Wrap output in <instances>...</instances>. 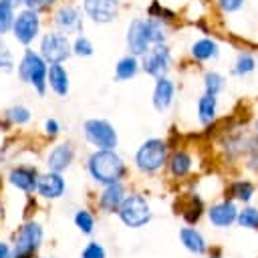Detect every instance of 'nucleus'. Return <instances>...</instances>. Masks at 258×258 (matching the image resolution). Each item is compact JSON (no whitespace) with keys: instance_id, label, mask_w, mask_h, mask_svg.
Wrapping results in <instances>:
<instances>
[{"instance_id":"obj_1","label":"nucleus","mask_w":258,"mask_h":258,"mask_svg":"<svg viewBox=\"0 0 258 258\" xmlns=\"http://www.w3.org/2000/svg\"><path fill=\"white\" fill-rule=\"evenodd\" d=\"M46 69H48V62L38 54V50H34L32 46H24L18 62H16V77L26 83L28 87L34 89V93L38 97H44L48 87H46Z\"/></svg>"},{"instance_id":"obj_2","label":"nucleus","mask_w":258,"mask_h":258,"mask_svg":"<svg viewBox=\"0 0 258 258\" xmlns=\"http://www.w3.org/2000/svg\"><path fill=\"white\" fill-rule=\"evenodd\" d=\"M87 169L97 183H115L125 175V163L115 149H97L87 159Z\"/></svg>"},{"instance_id":"obj_3","label":"nucleus","mask_w":258,"mask_h":258,"mask_svg":"<svg viewBox=\"0 0 258 258\" xmlns=\"http://www.w3.org/2000/svg\"><path fill=\"white\" fill-rule=\"evenodd\" d=\"M40 34H42V14L24 6L16 8L12 28H10L12 40L24 48V46H32Z\"/></svg>"},{"instance_id":"obj_4","label":"nucleus","mask_w":258,"mask_h":258,"mask_svg":"<svg viewBox=\"0 0 258 258\" xmlns=\"http://www.w3.org/2000/svg\"><path fill=\"white\" fill-rule=\"evenodd\" d=\"M38 54L50 64V62H67L73 56V48H71V36L56 30V28H48L38 36Z\"/></svg>"},{"instance_id":"obj_5","label":"nucleus","mask_w":258,"mask_h":258,"mask_svg":"<svg viewBox=\"0 0 258 258\" xmlns=\"http://www.w3.org/2000/svg\"><path fill=\"white\" fill-rule=\"evenodd\" d=\"M42 226L34 220L24 222L16 234H14V242L10 246V256L8 258H34L36 250L42 244Z\"/></svg>"},{"instance_id":"obj_6","label":"nucleus","mask_w":258,"mask_h":258,"mask_svg":"<svg viewBox=\"0 0 258 258\" xmlns=\"http://www.w3.org/2000/svg\"><path fill=\"white\" fill-rule=\"evenodd\" d=\"M83 10L77 4L71 2H58L52 10H50V22L52 28L64 32V34H81L85 28V18H83Z\"/></svg>"},{"instance_id":"obj_7","label":"nucleus","mask_w":258,"mask_h":258,"mask_svg":"<svg viewBox=\"0 0 258 258\" xmlns=\"http://www.w3.org/2000/svg\"><path fill=\"white\" fill-rule=\"evenodd\" d=\"M121 222L129 228H141L151 220V210L147 200L141 194H129L123 198L119 210H117Z\"/></svg>"},{"instance_id":"obj_8","label":"nucleus","mask_w":258,"mask_h":258,"mask_svg":"<svg viewBox=\"0 0 258 258\" xmlns=\"http://www.w3.org/2000/svg\"><path fill=\"white\" fill-rule=\"evenodd\" d=\"M83 135L97 149H115L119 141L115 127L107 119H99V117L87 119L83 123Z\"/></svg>"},{"instance_id":"obj_9","label":"nucleus","mask_w":258,"mask_h":258,"mask_svg":"<svg viewBox=\"0 0 258 258\" xmlns=\"http://www.w3.org/2000/svg\"><path fill=\"white\" fill-rule=\"evenodd\" d=\"M167 157V143L161 139H147L141 143V147L135 153V165L145 171V173H153L157 171Z\"/></svg>"},{"instance_id":"obj_10","label":"nucleus","mask_w":258,"mask_h":258,"mask_svg":"<svg viewBox=\"0 0 258 258\" xmlns=\"http://www.w3.org/2000/svg\"><path fill=\"white\" fill-rule=\"evenodd\" d=\"M169 64H171V52H169V48L165 46V42H161V44H151V46L139 56V67H141L147 75H151V77H155V79L165 77V73L169 71Z\"/></svg>"},{"instance_id":"obj_11","label":"nucleus","mask_w":258,"mask_h":258,"mask_svg":"<svg viewBox=\"0 0 258 258\" xmlns=\"http://www.w3.org/2000/svg\"><path fill=\"white\" fill-rule=\"evenodd\" d=\"M81 10L95 24H111L119 16L121 2L119 0H81Z\"/></svg>"},{"instance_id":"obj_12","label":"nucleus","mask_w":258,"mask_h":258,"mask_svg":"<svg viewBox=\"0 0 258 258\" xmlns=\"http://www.w3.org/2000/svg\"><path fill=\"white\" fill-rule=\"evenodd\" d=\"M8 183L24 194H34L36 191V179H38V169L32 165H14L8 169L6 175Z\"/></svg>"},{"instance_id":"obj_13","label":"nucleus","mask_w":258,"mask_h":258,"mask_svg":"<svg viewBox=\"0 0 258 258\" xmlns=\"http://www.w3.org/2000/svg\"><path fill=\"white\" fill-rule=\"evenodd\" d=\"M64 177L62 173L58 171H44V173H38V179H36V194L44 200H58L62 194H64Z\"/></svg>"},{"instance_id":"obj_14","label":"nucleus","mask_w":258,"mask_h":258,"mask_svg":"<svg viewBox=\"0 0 258 258\" xmlns=\"http://www.w3.org/2000/svg\"><path fill=\"white\" fill-rule=\"evenodd\" d=\"M46 87L60 99H64L71 91V79L64 62H50L46 69Z\"/></svg>"},{"instance_id":"obj_15","label":"nucleus","mask_w":258,"mask_h":258,"mask_svg":"<svg viewBox=\"0 0 258 258\" xmlns=\"http://www.w3.org/2000/svg\"><path fill=\"white\" fill-rule=\"evenodd\" d=\"M73 159H75V147H73V143L71 141H62V143L54 145L48 151V155H46V167L50 171L62 173V171H67L71 167Z\"/></svg>"},{"instance_id":"obj_16","label":"nucleus","mask_w":258,"mask_h":258,"mask_svg":"<svg viewBox=\"0 0 258 258\" xmlns=\"http://www.w3.org/2000/svg\"><path fill=\"white\" fill-rule=\"evenodd\" d=\"M125 44H127L129 54H135V56H141L149 48V42L145 38V30H143V18H133L129 22L127 34H125Z\"/></svg>"},{"instance_id":"obj_17","label":"nucleus","mask_w":258,"mask_h":258,"mask_svg":"<svg viewBox=\"0 0 258 258\" xmlns=\"http://www.w3.org/2000/svg\"><path fill=\"white\" fill-rule=\"evenodd\" d=\"M123 198H125V189H123L121 181L107 183L105 189H103L101 196H99V208L105 210L107 214H115V212L119 210Z\"/></svg>"},{"instance_id":"obj_18","label":"nucleus","mask_w":258,"mask_h":258,"mask_svg":"<svg viewBox=\"0 0 258 258\" xmlns=\"http://www.w3.org/2000/svg\"><path fill=\"white\" fill-rule=\"evenodd\" d=\"M173 101V83L165 77H159L153 89V107L157 111H165Z\"/></svg>"},{"instance_id":"obj_19","label":"nucleus","mask_w":258,"mask_h":258,"mask_svg":"<svg viewBox=\"0 0 258 258\" xmlns=\"http://www.w3.org/2000/svg\"><path fill=\"white\" fill-rule=\"evenodd\" d=\"M2 119L10 127H24V125H28L32 121V111L26 105L16 103V105H10V107L4 109Z\"/></svg>"},{"instance_id":"obj_20","label":"nucleus","mask_w":258,"mask_h":258,"mask_svg":"<svg viewBox=\"0 0 258 258\" xmlns=\"http://www.w3.org/2000/svg\"><path fill=\"white\" fill-rule=\"evenodd\" d=\"M208 214H210V220H212L214 226L226 228L236 220L238 210H236V206L232 202H222V204H216Z\"/></svg>"},{"instance_id":"obj_21","label":"nucleus","mask_w":258,"mask_h":258,"mask_svg":"<svg viewBox=\"0 0 258 258\" xmlns=\"http://www.w3.org/2000/svg\"><path fill=\"white\" fill-rule=\"evenodd\" d=\"M139 56L135 54H125L117 60L115 64V81H131L139 73Z\"/></svg>"},{"instance_id":"obj_22","label":"nucleus","mask_w":258,"mask_h":258,"mask_svg":"<svg viewBox=\"0 0 258 258\" xmlns=\"http://www.w3.org/2000/svg\"><path fill=\"white\" fill-rule=\"evenodd\" d=\"M143 30H145V38H147L149 46L161 44L167 38V30L163 26V20H159V18H153V16L143 18Z\"/></svg>"},{"instance_id":"obj_23","label":"nucleus","mask_w":258,"mask_h":258,"mask_svg":"<svg viewBox=\"0 0 258 258\" xmlns=\"http://www.w3.org/2000/svg\"><path fill=\"white\" fill-rule=\"evenodd\" d=\"M179 238L183 242V246L189 250V252H196V254H204L206 252V242L202 238V234L194 228H183L179 232Z\"/></svg>"},{"instance_id":"obj_24","label":"nucleus","mask_w":258,"mask_h":258,"mask_svg":"<svg viewBox=\"0 0 258 258\" xmlns=\"http://www.w3.org/2000/svg\"><path fill=\"white\" fill-rule=\"evenodd\" d=\"M16 4L10 0H0V38H6L12 28V20L16 14Z\"/></svg>"},{"instance_id":"obj_25","label":"nucleus","mask_w":258,"mask_h":258,"mask_svg":"<svg viewBox=\"0 0 258 258\" xmlns=\"http://www.w3.org/2000/svg\"><path fill=\"white\" fill-rule=\"evenodd\" d=\"M191 54L198 60H208V58H216L218 56V44L212 38H202L198 42L191 44Z\"/></svg>"},{"instance_id":"obj_26","label":"nucleus","mask_w":258,"mask_h":258,"mask_svg":"<svg viewBox=\"0 0 258 258\" xmlns=\"http://www.w3.org/2000/svg\"><path fill=\"white\" fill-rule=\"evenodd\" d=\"M216 105H218L216 95H208V93L198 101V115H200V121L204 125H208V123L214 121V117H216Z\"/></svg>"},{"instance_id":"obj_27","label":"nucleus","mask_w":258,"mask_h":258,"mask_svg":"<svg viewBox=\"0 0 258 258\" xmlns=\"http://www.w3.org/2000/svg\"><path fill=\"white\" fill-rule=\"evenodd\" d=\"M71 48H73V54L79 56V58H89L93 56L95 52V46H93V40L87 36V34H77L73 40H71Z\"/></svg>"},{"instance_id":"obj_28","label":"nucleus","mask_w":258,"mask_h":258,"mask_svg":"<svg viewBox=\"0 0 258 258\" xmlns=\"http://www.w3.org/2000/svg\"><path fill=\"white\" fill-rule=\"evenodd\" d=\"M191 167V157L185 151H175L169 159V169L175 177H183Z\"/></svg>"},{"instance_id":"obj_29","label":"nucleus","mask_w":258,"mask_h":258,"mask_svg":"<svg viewBox=\"0 0 258 258\" xmlns=\"http://www.w3.org/2000/svg\"><path fill=\"white\" fill-rule=\"evenodd\" d=\"M14 69H16L14 52H12L10 44L6 42V38H0V73H4V75H12Z\"/></svg>"},{"instance_id":"obj_30","label":"nucleus","mask_w":258,"mask_h":258,"mask_svg":"<svg viewBox=\"0 0 258 258\" xmlns=\"http://www.w3.org/2000/svg\"><path fill=\"white\" fill-rule=\"evenodd\" d=\"M75 226L83 232V234H93V228H95V218L89 210H77L75 214Z\"/></svg>"},{"instance_id":"obj_31","label":"nucleus","mask_w":258,"mask_h":258,"mask_svg":"<svg viewBox=\"0 0 258 258\" xmlns=\"http://www.w3.org/2000/svg\"><path fill=\"white\" fill-rule=\"evenodd\" d=\"M254 194V185L248 183V181H234L230 185V196L236 198V200H242V202H248Z\"/></svg>"},{"instance_id":"obj_32","label":"nucleus","mask_w":258,"mask_h":258,"mask_svg":"<svg viewBox=\"0 0 258 258\" xmlns=\"http://www.w3.org/2000/svg\"><path fill=\"white\" fill-rule=\"evenodd\" d=\"M183 218L189 222V224H194V222H198L200 220V216H202V202L194 196V198H189V204L187 206H183Z\"/></svg>"},{"instance_id":"obj_33","label":"nucleus","mask_w":258,"mask_h":258,"mask_svg":"<svg viewBox=\"0 0 258 258\" xmlns=\"http://www.w3.org/2000/svg\"><path fill=\"white\" fill-rule=\"evenodd\" d=\"M254 67H256L254 56H252L250 52H242V54L238 56V60H236V69H234V73H236V75H248V73L254 71Z\"/></svg>"},{"instance_id":"obj_34","label":"nucleus","mask_w":258,"mask_h":258,"mask_svg":"<svg viewBox=\"0 0 258 258\" xmlns=\"http://www.w3.org/2000/svg\"><path fill=\"white\" fill-rule=\"evenodd\" d=\"M204 87H206V93H208V95H218V93L224 89V79H222V75H218V73H208L206 79H204Z\"/></svg>"},{"instance_id":"obj_35","label":"nucleus","mask_w":258,"mask_h":258,"mask_svg":"<svg viewBox=\"0 0 258 258\" xmlns=\"http://www.w3.org/2000/svg\"><path fill=\"white\" fill-rule=\"evenodd\" d=\"M56 4H58V0H22V6L24 8H32V10L40 12V14L50 12Z\"/></svg>"},{"instance_id":"obj_36","label":"nucleus","mask_w":258,"mask_h":258,"mask_svg":"<svg viewBox=\"0 0 258 258\" xmlns=\"http://www.w3.org/2000/svg\"><path fill=\"white\" fill-rule=\"evenodd\" d=\"M236 220H238V224H240L242 228H258V212L252 210V208L240 212V214L236 216Z\"/></svg>"},{"instance_id":"obj_37","label":"nucleus","mask_w":258,"mask_h":258,"mask_svg":"<svg viewBox=\"0 0 258 258\" xmlns=\"http://www.w3.org/2000/svg\"><path fill=\"white\" fill-rule=\"evenodd\" d=\"M81 258H107V252H105V248L99 242H89L83 248Z\"/></svg>"},{"instance_id":"obj_38","label":"nucleus","mask_w":258,"mask_h":258,"mask_svg":"<svg viewBox=\"0 0 258 258\" xmlns=\"http://www.w3.org/2000/svg\"><path fill=\"white\" fill-rule=\"evenodd\" d=\"M42 131H44L46 137L54 139V137L60 133V123H58L54 117H48V119H44V123H42Z\"/></svg>"},{"instance_id":"obj_39","label":"nucleus","mask_w":258,"mask_h":258,"mask_svg":"<svg viewBox=\"0 0 258 258\" xmlns=\"http://www.w3.org/2000/svg\"><path fill=\"white\" fill-rule=\"evenodd\" d=\"M220 2V6L226 10V12H234V10H238L242 4H244V0H218Z\"/></svg>"},{"instance_id":"obj_40","label":"nucleus","mask_w":258,"mask_h":258,"mask_svg":"<svg viewBox=\"0 0 258 258\" xmlns=\"http://www.w3.org/2000/svg\"><path fill=\"white\" fill-rule=\"evenodd\" d=\"M8 256H10V244L0 242V258H8Z\"/></svg>"},{"instance_id":"obj_41","label":"nucleus","mask_w":258,"mask_h":258,"mask_svg":"<svg viewBox=\"0 0 258 258\" xmlns=\"http://www.w3.org/2000/svg\"><path fill=\"white\" fill-rule=\"evenodd\" d=\"M10 2H14V4H16V6H18V8H20V6H22V0H10Z\"/></svg>"},{"instance_id":"obj_42","label":"nucleus","mask_w":258,"mask_h":258,"mask_svg":"<svg viewBox=\"0 0 258 258\" xmlns=\"http://www.w3.org/2000/svg\"><path fill=\"white\" fill-rule=\"evenodd\" d=\"M2 159H4V153H2V149H0V163H2Z\"/></svg>"},{"instance_id":"obj_43","label":"nucleus","mask_w":258,"mask_h":258,"mask_svg":"<svg viewBox=\"0 0 258 258\" xmlns=\"http://www.w3.org/2000/svg\"><path fill=\"white\" fill-rule=\"evenodd\" d=\"M214 258H218V256H214Z\"/></svg>"}]
</instances>
